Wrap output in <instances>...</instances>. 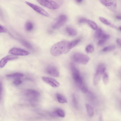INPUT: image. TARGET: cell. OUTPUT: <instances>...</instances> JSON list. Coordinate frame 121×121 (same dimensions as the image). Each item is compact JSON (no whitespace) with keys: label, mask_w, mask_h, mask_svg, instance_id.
Here are the masks:
<instances>
[{"label":"cell","mask_w":121,"mask_h":121,"mask_svg":"<svg viewBox=\"0 0 121 121\" xmlns=\"http://www.w3.org/2000/svg\"><path fill=\"white\" fill-rule=\"evenodd\" d=\"M69 43L68 41H64L55 44L51 49V54L53 56H57L67 53L71 50L69 47Z\"/></svg>","instance_id":"6da1fadb"},{"label":"cell","mask_w":121,"mask_h":121,"mask_svg":"<svg viewBox=\"0 0 121 121\" xmlns=\"http://www.w3.org/2000/svg\"><path fill=\"white\" fill-rule=\"evenodd\" d=\"M72 59L75 62L84 65L87 64L90 60V58L88 56L80 53L74 54L72 56Z\"/></svg>","instance_id":"7a4b0ae2"},{"label":"cell","mask_w":121,"mask_h":121,"mask_svg":"<svg viewBox=\"0 0 121 121\" xmlns=\"http://www.w3.org/2000/svg\"><path fill=\"white\" fill-rule=\"evenodd\" d=\"M42 5L52 10H56L59 8V5L53 0H36Z\"/></svg>","instance_id":"3957f363"},{"label":"cell","mask_w":121,"mask_h":121,"mask_svg":"<svg viewBox=\"0 0 121 121\" xmlns=\"http://www.w3.org/2000/svg\"><path fill=\"white\" fill-rule=\"evenodd\" d=\"M100 3L113 12H116L117 3L116 0H100Z\"/></svg>","instance_id":"277c9868"},{"label":"cell","mask_w":121,"mask_h":121,"mask_svg":"<svg viewBox=\"0 0 121 121\" xmlns=\"http://www.w3.org/2000/svg\"><path fill=\"white\" fill-rule=\"evenodd\" d=\"M67 20V18L66 16L64 15H60L57 21L53 25L52 28L55 29L60 28L65 23Z\"/></svg>","instance_id":"5b68a950"},{"label":"cell","mask_w":121,"mask_h":121,"mask_svg":"<svg viewBox=\"0 0 121 121\" xmlns=\"http://www.w3.org/2000/svg\"><path fill=\"white\" fill-rule=\"evenodd\" d=\"M26 4L34 10L44 16L49 17L50 15L43 8L34 4L26 2Z\"/></svg>","instance_id":"8992f818"},{"label":"cell","mask_w":121,"mask_h":121,"mask_svg":"<svg viewBox=\"0 0 121 121\" xmlns=\"http://www.w3.org/2000/svg\"><path fill=\"white\" fill-rule=\"evenodd\" d=\"M9 53L10 54L16 56H25L30 54L27 51L16 48L11 49Z\"/></svg>","instance_id":"52a82bcc"},{"label":"cell","mask_w":121,"mask_h":121,"mask_svg":"<svg viewBox=\"0 0 121 121\" xmlns=\"http://www.w3.org/2000/svg\"><path fill=\"white\" fill-rule=\"evenodd\" d=\"M43 81L54 88H57L59 86L60 84L55 79L51 78L43 77L42 78Z\"/></svg>","instance_id":"ba28073f"},{"label":"cell","mask_w":121,"mask_h":121,"mask_svg":"<svg viewBox=\"0 0 121 121\" xmlns=\"http://www.w3.org/2000/svg\"><path fill=\"white\" fill-rule=\"evenodd\" d=\"M18 58L17 56L15 55H9L6 56L0 61V68L4 67L9 61L16 59Z\"/></svg>","instance_id":"9c48e42d"},{"label":"cell","mask_w":121,"mask_h":121,"mask_svg":"<svg viewBox=\"0 0 121 121\" xmlns=\"http://www.w3.org/2000/svg\"><path fill=\"white\" fill-rule=\"evenodd\" d=\"M70 66L72 72L73 78L76 81L80 76L79 71L76 68L75 64L73 62L70 63Z\"/></svg>","instance_id":"30bf717a"},{"label":"cell","mask_w":121,"mask_h":121,"mask_svg":"<svg viewBox=\"0 0 121 121\" xmlns=\"http://www.w3.org/2000/svg\"><path fill=\"white\" fill-rule=\"evenodd\" d=\"M46 71L48 74L55 77H58L59 75V73L57 69L52 66H48L46 69Z\"/></svg>","instance_id":"8fae6325"},{"label":"cell","mask_w":121,"mask_h":121,"mask_svg":"<svg viewBox=\"0 0 121 121\" xmlns=\"http://www.w3.org/2000/svg\"><path fill=\"white\" fill-rule=\"evenodd\" d=\"M26 94L27 96L33 98H37L40 96V94L38 92L33 90H27Z\"/></svg>","instance_id":"7c38bea8"},{"label":"cell","mask_w":121,"mask_h":121,"mask_svg":"<svg viewBox=\"0 0 121 121\" xmlns=\"http://www.w3.org/2000/svg\"><path fill=\"white\" fill-rule=\"evenodd\" d=\"M110 36L109 35L105 34L102 37L99 39L98 45L99 46H102L104 45L106 42L110 38Z\"/></svg>","instance_id":"4fadbf2b"},{"label":"cell","mask_w":121,"mask_h":121,"mask_svg":"<svg viewBox=\"0 0 121 121\" xmlns=\"http://www.w3.org/2000/svg\"><path fill=\"white\" fill-rule=\"evenodd\" d=\"M99 19L100 21L104 24L113 28L117 29V27L116 26L111 24L109 21L105 19L102 17H100Z\"/></svg>","instance_id":"5bb4252c"},{"label":"cell","mask_w":121,"mask_h":121,"mask_svg":"<svg viewBox=\"0 0 121 121\" xmlns=\"http://www.w3.org/2000/svg\"><path fill=\"white\" fill-rule=\"evenodd\" d=\"M66 31L68 34L72 36H74L77 34V32L76 30L74 28L68 27L66 29Z\"/></svg>","instance_id":"9a60e30c"},{"label":"cell","mask_w":121,"mask_h":121,"mask_svg":"<svg viewBox=\"0 0 121 121\" xmlns=\"http://www.w3.org/2000/svg\"><path fill=\"white\" fill-rule=\"evenodd\" d=\"M86 107L88 115L90 117H93L94 114V110L93 107L91 105L88 104L86 105Z\"/></svg>","instance_id":"2e32d148"},{"label":"cell","mask_w":121,"mask_h":121,"mask_svg":"<svg viewBox=\"0 0 121 121\" xmlns=\"http://www.w3.org/2000/svg\"><path fill=\"white\" fill-rule=\"evenodd\" d=\"M106 69V66L104 64H101L98 66L97 68L96 72L101 75L105 73Z\"/></svg>","instance_id":"e0dca14e"},{"label":"cell","mask_w":121,"mask_h":121,"mask_svg":"<svg viewBox=\"0 0 121 121\" xmlns=\"http://www.w3.org/2000/svg\"><path fill=\"white\" fill-rule=\"evenodd\" d=\"M57 99L58 101L62 103H66L67 102V100L63 95L61 94H58L56 95Z\"/></svg>","instance_id":"ac0fdd59"},{"label":"cell","mask_w":121,"mask_h":121,"mask_svg":"<svg viewBox=\"0 0 121 121\" xmlns=\"http://www.w3.org/2000/svg\"><path fill=\"white\" fill-rule=\"evenodd\" d=\"M105 34L102 29L100 28H98L96 30L95 35L96 37L99 39Z\"/></svg>","instance_id":"d6986e66"},{"label":"cell","mask_w":121,"mask_h":121,"mask_svg":"<svg viewBox=\"0 0 121 121\" xmlns=\"http://www.w3.org/2000/svg\"><path fill=\"white\" fill-rule=\"evenodd\" d=\"M101 74L96 72L94 79V85L97 86L100 82L101 77Z\"/></svg>","instance_id":"ffe728a7"},{"label":"cell","mask_w":121,"mask_h":121,"mask_svg":"<svg viewBox=\"0 0 121 121\" xmlns=\"http://www.w3.org/2000/svg\"><path fill=\"white\" fill-rule=\"evenodd\" d=\"M23 74L21 73H16L13 74H8L6 76V77L11 78H19L23 77Z\"/></svg>","instance_id":"44dd1931"},{"label":"cell","mask_w":121,"mask_h":121,"mask_svg":"<svg viewBox=\"0 0 121 121\" xmlns=\"http://www.w3.org/2000/svg\"><path fill=\"white\" fill-rule=\"evenodd\" d=\"M87 23L94 30H96L98 28V26L97 24L93 21L88 20Z\"/></svg>","instance_id":"7402d4cb"},{"label":"cell","mask_w":121,"mask_h":121,"mask_svg":"<svg viewBox=\"0 0 121 121\" xmlns=\"http://www.w3.org/2000/svg\"><path fill=\"white\" fill-rule=\"evenodd\" d=\"M80 40L79 39L74 40L71 42H69V48L71 49L76 46L80 42Z\"/></svg>","instance_id":"603a6c76"},{"label":"cell","mask_w":121,"mask_h":121,"mask_svg":"<svg viewBox=\"0 0 121 121\" xmlns=\"http://www.w3.org/2000/svg\"><path fill=\"white\" fill-rule=\"evenodd\" d=\"M116 47L114 45H111L104 48L103 50L104 52H107L114 50Z\"/></svg>","instance_id":"cb8c5ba5"},{"label":"cell","mask_w":121,"mask_h":121,"mask_svg":"<svg viewBox=\"0 0 121 121\" xmlns=\"http://www.w3.org/2000/svg\"><path fill=\"white\" fill-rule=\"evenodd\" d=\"M55 111L59 117H64L65 116V113L64 111L60 109H57Z\"/></svg>","instance_id":"d4e9b609"},{"label":"cell","mask_w":121,"mask_h":121,"mask_svg":"<svg viewBox=\"0 0 121 121\" xmlns=\"http://www.w3.org/2000/svg\"><path fill=\"white\" fill-rule=\"evenodd\" d=\"M21 43L26 48L31 49L33 48L32 46L29 43L24 41H22Z\"/></svg>","instance_id":"484cf974"},{"label":"cell","mask_w":121,"mask_h":121,"mask_svg":"<svg viewBox=\"0 0 121 121\" xmlns=\"http://www.w3.org/2000/svg\"><path fill=\"white\" fill-rule=\"evenodd\" d=\"M104 83L105 85H107L109 82V77L107 73H105L104 74L103 77Z\"/></svg>","instance_id":"4316f807"},{"label":"cell","mask_w":121,"mask_h":121,"mask_svg":"<svg viewBox=\"0 0 121 121\" xmlns=\"http://www.w3.org/2000/svg\"><path fill=\"white\" fill-rule=\"evenodd\" d=\"M86 50L87 53H91L94 51V48L92 45H90L87 46L86 48Z\"/></svg>","instance_id":"83f0119b"},{"label":"cell","mask_w":121,"mask_h":121,"mask_svg":"<svg viewBox=\"0 0 121 121\" xmlns=\"http://www.w3.org/2000/svg\"><path fill=\"white\" fill-rule=\"evenodd\" d=\"M26 30L28 31H31L33 28L32 23L28 21L26 23L25 25Z\"/></svg>","instance_id":"f1b7e54d"},{"label":"cell","mask_w":121,"mask_h":121,"mask_svg":"<svg viewBox=\"0 0 121 121\" xmlns=\"http://www.w3.org/2000/svg\"><path fill=\"white\" fill-rule=\"evenodd\" d=\"M80 89L84 93H86L88 91L87 88L84 85V84L79 85L78 86Z\"/></svg>","instance_id":"f546056e"},{"label":"cell","mask_w":121,"mask_h":121,"mask_svg":"<svg viewBox=\"0 0 121 121\" xmlns=\"http://www.w3.org/2000/svg\"><path fill=\"white\" fill-rule=\"evenodd\" d=\"M88 20L86 19L82 18L78 20V22L79 23H87Z\"/></svg>","instance_id":"4dcf8cb0"},{"label":"cell","mask_w":121,"mask_h":121,"mask_svg":"<svg viewBox=\"0 0 121 121\" xmlns=\"http://www.w3.org/2000/svg\"><path fill=\"white\" fill-rule=\"evenodd\" d=\"M72 100L74 106L76 108H77V105L75 96L74 94L72 95Z\"/></svg>","instance_id":"1f68e13d"},{"label":"cell","mask_w":121,"mask_h":121,"mask_svg":"<svg viewBox=\"0 0 121 121\" xmlns=\"http://www.w3.org/2000/svg\"><path fill=\"white\" fill-rule=\"evenodd\" d=\"M22 83V81L19 79L17 78L14 82V84L16 85H20Z\"/></svg>","instance_id":"d6a6232c"},{"label":"cell","mask_w":121,"mask_h":121,"mask_svg":"<svg viewBox=\"0 0 121 121\" xmlns=\"http://www.w3.org/2000/svg\"><path fill=\"white\" fill-rule=\"evenodd\" d=\"M7 29L4 27L0 25V33H5L6 32Z\"/></svg>","instance_id":"836d02e7"},{"label":"cell","mask_w":121,"mask_h":121,"mask_svg":"<svg viewBox=\"0 0 121 121\" xmlns=\"http://www.w3.org/2000/svg\"><path fill=\"white\" fill-rule=\"evenodd\" d=\"M50 115L52 117H59L55 111L51 112L50 113Z\"/></svg>","instance_id":"e575fe53"},{"label":"cell","mask_w":121,"mask_h":121,"mask_svg":"<svg viewBox=\"0 0 121 121\" xmlns=\"http://www.w3.org/2000/svg\"><path fill=\"white\" fill-rule=\"evenodd\" d=\"M3 88L2 83L0 82V98H1L2 92Z\"/></svg>","instance_id":"d590c367"},{"label":"cell","mask_w":121,"mask_h":121,"mask_svg":"<svg viewBox=\"0 0 121 121\" xmlns=\"http://www.w3.org/2000/svg\"><path fill=\"white\" fill-rule=\"evenodd\" d=\"M117 43L120 45H121V40L119 39H117L116 41Z\"/></svg>","instance_id":"8d00e7d4"},{"label":"cell","mask_w":121,"mask_h":121,"mask_svg":"<svg viewBox=\"0 0 121 121\" xmlns=\"http://www.w3.org/2000/svg\"><path fill=\"white\" fill-rule=\"evenodd\" d=\"M75 0L77 3L80 4L83 2V0Z\"/></svg>","instance_id":"74e56055"},{"label":"cell","mask_w":121,"mask_h":121,"mask_svg":"<svg viewBox=\"0 0 121 121\" xmlns=\"http://www.w3.org/2000/svg\"><path fill=\"white\" fill-rule=\"evenodd\" d=\"M116 18L118 20H121V16H116Z\"/></svg>","instance_id":"f35d334b"},{"label":"cell","mask_w":121,"mask_h":121,"mask_svg":"<svg viewBox=\"0 0 121 121\" xmlns=\"http://www.w3.org/2000/svg\"><path fill=\"white\" fill-rule=\"evenodd\" d=\"M119 30L121 31V27H119Z\"/></svg>","instance_id":"ab89813d"}]
</instances>
